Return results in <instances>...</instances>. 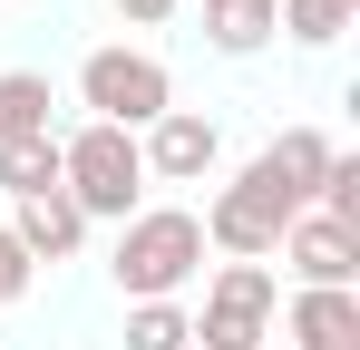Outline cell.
Instances as JSON below:
<instances>
[{
  "label": "cell",
  "instance_id": "15",
  "mask_svg": "<svg viewBox=\"0 0 360 350\" xmlns=\"http://www.w3.org/2000/svg\"><path fill=\"white\" fill-rule=\"evenodd\" d=\"M283 10V30H292V49H331L341 30L360 20V0H273Z\"/></svg>",
  "mask_w": 360,
  "mask_h": 350
},
{
  "label": "cell",
  "instance_id": "7",
  "mask_svg": "<svg viewBox=\"0 0 360 350\" xmlns=\"http://www.w3.org/2000/svg\"><path fill=\"white\" fill-rule=\"evenodd\" d=\"M195 224H205V253H224V263H273V253H283V214H273L243 175L195 214Z\"/></svg>",
  "mask_w": 360,
  "mask_h": 350
},
{
  "label": "cell",
  "instance_id": "6",
  "mask_svg": "<svg viewBox=\"0 0 360 350\" xmlns=\"http://www.w3.org/2000/svg\"><path fill=\"white\" fill-rule=\"evenodd\" d=\"M136 156H146V185H205L214 156H224V127L205 108H166L146 136H136Z\"/></svg>",
  "mask_w": 360,
  "mask_h": 350
},
{
  "label": "cell",
  "instance_id": "12",
  "mask_svg": "<svg viewBox=\"0 0 360 350\" xmlns=\"http://www.w3.org/2000/svg\"><path fill=\"white\" fill-rule=\"evenodd\" d=\"M49 136V68H0V146Z\"/></svg>",
  "mask_w": 360,
  "mask_h": 350
},
{
  "label": "cell",
  "instance_id": "8",
  "mask_svg": "<svg viewBox=\"0 0 360 350\" xmlns=\"http://www.w3.org/2000/svg\"><path fill=\"white\" fill-rule=\"evenodd\" d=\"M283 263H292L302 292H351L360 283V233L321 224V214H292V224H283Z\"/></svg>",
  "mask_w": 360,
  "mask_h": 350
},
{
  "label": "cell",
  "instance_id": "13",
  "mask_svg": "<svg viewBox=\"0 0 360 350\" xmlns=\"http://www.w3.org/2000/svg\"><path fill=\"white\" fill-rule=\"evenodd\" d=\"M49 185H59V127L0 146V195H10V205H20V195H49Z\"/></svg>",
  "mask_w": 360,
  "mask_h": 350
},
{
  "label": "cell",
  "instance_id": "14",
  "mask_svg": "<svg viewBox=\"0 0 360 350\" xmlns=\"http://www.w3.org/2000/svg\"><path fill=\"white\" fill-rule=\"evenodd\" d=\"M127 350H195V311L185 302H127Z\"/></svg>",
  "mask_w": 360,
  "mask_h": 350
},
{
  "label": "cell",
  "instance_id": "4",
  "mask_svg": "<svg viewBox=\"0 0 360 350\" xmlns=\"http://www.w3.org/2000/svg\"><path fill=\"white\" fill-rule=\"evenodd\" d=\"M273 263H224L205 283V311H195V350H263L273 341Z\"/></svg>",
  "mask_w": 360,
  "mask_h": 350
},
{
  "label": "cell",
  "instance_id": "11",
  "mask_svg": "<svg viewBox=\"0 0 360 350\" xmlns=\"http://www.w3.org/2000/svg\"><path fill=\"white\" fill-rule=\"evenodd\" d=\"M273 30H283L273 0H205V49H214V58H263Z\"/></svg>",
  "mask_w": 360,
  "mask_h": 350
},
{
  "label": "cell",
  "instance_id": "2",
  "mask_svg": "<svg viewBox=\"0 0 360 350\" xmlns=\"http://www.w3.org/2000/svg\"><path fill=\"white\" fill-rule=\"evenodd\" d=\"M59 195L88 214V224H127L136 205H146V156H136V136L127 127H68L59 136Z\"/></svg>",
  "mask_w": 360,
  "mask_h": 350
},
{
  "label": "cell",
  "instance_id": "5",
  "mask_svg": "<svg viewBox=\"0 0 360 350\" xmlns=\"http://www.w3.org/2000/svg\"><path fill=\"white\" fill-rule=\"evenodd\" d=\"M331 156H341V146H331L321 127H283V136H273V146H263V156L243 166V185H253V195H263V205H273V214L292 224V214H311V195H321Z\"/></svg>",
  "mask_w": 360,
  "mask_h": 350
},
{
  "label": "cell",
  "instance_id": "16",
  "mask_svg": "<svg viewBox=\"0 0 360 350\" xmlns=\"http://www.w3.org/2000/svg\"><path fill=\"white\" fill-rule=\"evenodd\" d=\"M30 283H39V263H30V253L10 243V224H0V311H10V302H20Z\"/></svg>",
  "mask_w": 360,
  "mask_h": 350
},
{
  "label": "cell",
  "instance_id": "17",
  "mask_svg": "<svg viewBox=\"0 0 360 350\" xmlns=\"http://www.w3.org/2000/svg\"><path fill=\"white\" fill-rule=\"evenodd\" d=\"M108 10H117L127 30H166V20H176V0H108Z\"/></svg>",
  "mask_w": 360,
  "mask_h": 350
},
{
  "label": "cell",
  "instance_id": "10",
  "mask_svg": "<svg viewBox=\"0 0 360 350\" xmlns=\"http://www.w3.org/2000/svg\"><path fill=\"white\" fill-rule=\"evenodd\" d=\"M283 350H360V292H292Z\"/></svg>",
  "mask_w": 360,
  "mask_h": 350
},
{
  "label": "cell",
  "instance_id": "9",
  "mask_svg": "<svg viewBox=\"0 0 360 350\" xmlns=\"http://www.w3.org/2000/svg\"><path fill=\"white\" fill-rule=\"evenodd\" d=\"M10 243H20L30 263H68V253L88 243V214L68 205L59 185H49V195H20V205H10Z\"/></svg>",
  "mask_w": 360,
  "mask_h": 350
},
{
  "label": "cell",
  "instance_id": "1",
  "mask_svg": "<svg viewBox=\"0 0 360 350\" xmlns=\"http://www.w3.org/2000/svg\"><path fill=\"white\" fill-rule=\"evenodd\" d=\"M195 273H205V224H195V205H136L117 224V253H108L117 302H176Z\"/></svg>",
  "mask_w": 360,
  "mask_h": 350
},
{
  "label": "cell",
  "instance_id": "3",
  "mask_svg": "<svg viewBox=\"0 0 360 350\" xmlns=\"http://www.w3.org/2000/svg\"><path fill=\"white\" fill-rule=\"evenodd\" d=\"M78 98H88V117L98 127H127V136H146L156 117L176 108V68L156 49H127V39H108V49L78 58Z\"/></svg>",
  "mask_w": 360,
  "mask_h": 350
}]
</instances>
